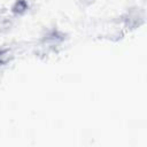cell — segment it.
<instances>
[{"mask_svg":"<svg viewBox=\"0 0 147 147\" xmlns=\"http://www.w3.org/2000/svg\"><path fill=\"white\" fill-rule=\"evenodd\" d=\"M28 8H29V5L26 0H16L11 10L15 15H22L28 10Z\"/></svg>","mask_w":147,"mask_h":147,"instance_id":"6da1fadb","label":"cell"},{"mask_svg":"<svg viewBox=\"0 0 147 147\" xmlns=\"http://www.w3.org/2000/svg\"><path fill=\"white\" fill-rule=\"evenodd\" d=\"M11 59V52L8 48H0V64H6Z\"/></svg>","mask_w":147,"mask_h":147,"instance_id":"7a4b0ae2","label":"cell"},{"mask_svg":"<svg viewBox=\"0 0 147 147\" xmlns=\"http://www.w3.org/2000/svg\"><path fill=\"white\" fill-rule=\"evenodd\" d=\"M93 1H94V0H82V2H83L84 5H86V6H88V5H91V3H93Z\"/></svg>","mask_w":147,"mask_h":147,"instance_id":"3957f363","label":"cell"}]
</instances>
